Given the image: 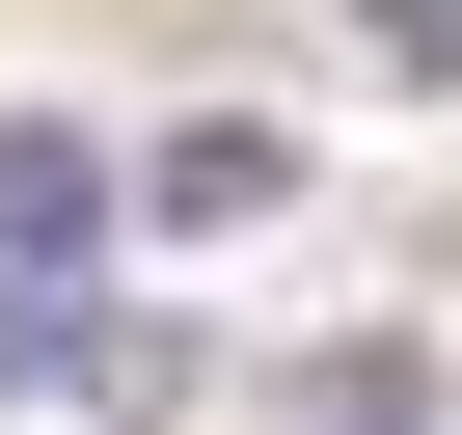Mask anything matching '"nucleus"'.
I'll use <instances>...</instances> for the list:
<instances>
[{"label": "nucleus", "mask_w": 462, "mask_h": 435, "mask_svg": "<svg viewBox=\"0 0 462 435\" xmlns=\"http://www.w3.org/2000/svg\"><path fill=\"white\" fill-rule=\"evenodd\" d=\"M354 28H381V82H462V0H354Z\"/></svg>", "instance_id": "5"}, {"label": "nucleus", "mask_w": 462, "mask_h": 435, "mask_svg": "<svg viewBox=\"0 0 462 435\" xmlns=\"http://www.w3.org/2000/svg\"><path fill=\"white\" fill-rule=\"evenodd\" d=\"M82 245H109V136L0 109V300H82Z\"/></svg>", "instance_id": "1"}, {"label": "nucleus", "mask_w": 462, "mask_h": 435, "mask_svg": "<svg viewBox=\"0 0 462 435\" xmlns=\"http://www.w3.org/2000/svg\"><path fill=\"white\" fill-rule=\"evenodd\" d=\"M273 190H300V136H273V109H190V136L136 163V218H163V245H245Z\"/></svg>", "instance_id": "2"}, {"label": "nucleus", "mask_w": 462, "mask_h": 435, "mask_svg": "<svg viewBox=\"0 0 462 435\" xmlns=\"http://www.w3.org/2000/svg\"><path fill=\"white\" fill-rule=\"evenodd\" d=\"M82 381V300H0V408H55Z\"/></svg>", "instance_id": "4"}, {"label": "nucleus", "mask_w": 462, "mask_h": 435, "mask_svg": "<svg viewBox=\"0 0 462 435\" xmlns=\"http://www.w3.org/2000/svg\"><path fill=\"white\" fill-rule=\"evenodd\" d=\"M273 435H435V381H408V354H327V381H300Z\"/></svg>", "instance_id": "3"}]
</instances>
